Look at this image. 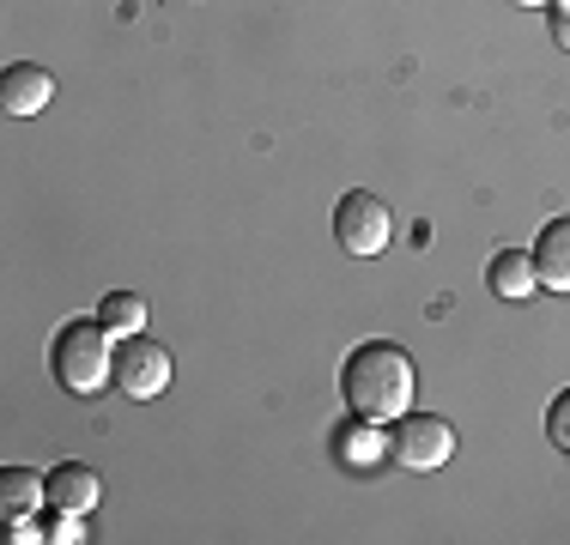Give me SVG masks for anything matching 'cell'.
Wrapping results in <instances>:
<instances>
[{
	"mask_svg": "<svg viewBox=\"0 0 570 545\" xmlns=\"http://www.w3.org/2000/svg\"><path fill=\"white\" fill-rule=\"evenodd\" d=\"M515 7H552V0H515Z\"/></svg>",
	"mask_w": 570,
	"mask_h": 545,
	"instance_id": "obj_16",
	"label": "cell"
},
{
	"mask_svg": "<svg viewBox=\"0 0 570 545\" xmlns=\"http://www.w3.org/2000/svg\"><path fill=\"white\" fill-rule=\"evenodd\" d=\"M49 98H56V73L37 61H12L7 73H0V109L7 116H43Z\"/></svg>",
	"mask_w": 570,
	"mask_h": 545,
	"instance_id": "obj_6",
	"label": "cell"
},
{
	"mask_svg": "<svg viewBox=\"0 0 570 545\" xmlns=\"http://www.w3.org/2000/svg\"><path fill=\"white\" fill-rule=\"evenodd\" d=\"M37 503H49V473L37 467H0V522H24L37 515Z\"/></svg>",
	"mask_w": 570,
	"mask_h": 545,
	"instance_id": "obj_10",
	"label": "cell"
},
{
	"mask_svg": "<svg viewBox=\"0 0 570 545\" xmlns=\"http://www.w3.org/2000/svg\"><path fill=\"white\" fill-rule=\"evenodd\" d=\"M413 358L395 346V339H358L341 364V394L358 418H376V425H395L401 413H413Z\"/></svg>",
	"mask_w": 570,
	"mask_h": 545,
	"instance_id": "obj_1",
	"label": "cell"
},
{
	"mask_svg": "<svg viewBox=\"0 0 570 545\" xmlns=\"http://www.w3.org/2000/svg\"><path fill=\"white\" fill-rule=\"evenodd\" d=\"M98 321L110 327L116 339H128V334H146V304H140L134 291H110V297L98 304Z\"/></svg>",
	"mask_w": 570,
	"mask_h": 545,
	"instance_id": "obj_12",
	"label": "cell"
},
{
	"mask_svg": "<svg viewBox=\"0 0 570 545\" xmlns=\"http://www.w3.org/2000/svg\"><path fill=\"white\" fill-rule=\"evenodd\" d=\"M334 237H341L346 255L371 261V255H383L389 237H395V212H389L371 188H346L341 207H334Z\"/></svg>",
	"mask_w": 570,
	"mask_h": 545,
	"instance_id": "obj_4",
	"label": "cell"
},
{
	"mask_svg": "<svg viewBox=\"0 0 570 545\" xmlns=\"http://www.w3.org/2000/svg\"><path fill=\"white\" fill-rule=\"evenodd\" d=\"M98 497H104V479L86 467V460H61V467H49V503H56V509L91 515Z\"/></svg>",
	"mask_w": 570,
	"mask_h": 545,
	"instance_id": "obj_8",
	"label": "cell"
},
{
	"mask_svg": "<svg viewBox=\"0 0 570 545\" xmlns=\"http://www.w3.org/2000/svg\"><path fill=\"white\" fill-rule=\"evenodd\" d=\"M43 539H56V545H73V539H86V515H73V509H56V503H49V515H43Z\"/></svg>",
	"mask_w": 570,
	"mask_h": 545,
	"instance_id": "obj_13",
	"label": "cell"
},
{
	"mask_svg": "<svg viewBox=\"0 0 570 545\" xmlns=\"http://www.w3.org/2000/svg\"><path fill=\"white\" fill-rule=\"evenodd\" d=\"M547 31H552V43L570 49V0H552L547 7Z\"/></svg>",
	"mask_w": 570,
	"mask_h": 545,
	"instance_id": "obj_15",
	"label": "cell"
},
{
	"mask_svg": "<svg viewBox=\"0 0 570 545\" xmlns=\"http://www.w3.org/2000/svg\"><path fill=\"white\" fill-rule=\"evenodd\" d=\"M389 460H401L406 473H438L455 460V425L438 413H401L389 425Z\"/></svg>",
	"mask_w": 570,
	"mask_h": 545,
	"instance_id": "obj_3",
	"label": "cell"
},
{
	"mask_svg": "<svg viewBox=\"0 0 570 545\" xmlns=\"http://www.w3.org/2000/svg\"><path fill=\"white\" fill-rule=\"evenodd\" d=\"M534 272H540V291H564L570 297V218H552L547 230L534 237Z\"/></svg>",
	"mask_w": 570,
	"mask_h": 545,
	"instance_id": "obj_7",
	"label": "cell"
},
{
	"mask_svg": "<svg viewBox=\"0 0 570 545\" xmlns=\"http://www.w3.org/2000/svg\"><path fill=\"white\" fill-rule=\"evenodd\" d=\"M334 455L346 460V467H376V460L389 455V430H376V418H358L352 413L346 425H334Z\"/></svg>",
	"mask_w": 570,
	"mask_h": 545,
	"instance_id": "obj_11",
	"label": "cell"
},
{
	"mask_svg": "<svg viewBox=\"0 0 570 545\" xmlns=\"http://www.w3.org/2000/svg\"><path fill=\"white\" fill-rule=\"evenodd\" d=\"M485 285H492V297H504V304L534 297V291H540L534 255H528V249H498L492 261H485Z\"/></svg>",
	"mask_w": 570,
	"mask_h": 545,
	"instance_id": "obj_9",
	"label": "cell"
},
{
	"mask_svg": "<svg viewBox=\"0 0 570 545\" xmlns=\"http://www.w3.org/2000/svg\"><path fill=\"white\" fill-rule=\"evenodd\" d=\"M547 436H552V443H559L564 455H570V388H559V400L547 406Z\"/></svg>",
	"mask_w": 570,
	"mask_h": 545,
	"instance_id": "obj_14",
	"label": "cell"
},
{
	"mask_svg": "<svg viewBox=\"0 0 570 545\" xmlns=\"http://www.w3.org/2000/svg\"><path fill=\"white\" fill-rule=\"evenodd\" d=\"M170 376H176V364H170V351L158 346V339H146V334H128V339H116V388L128 394V400H158V394L170 388Z\"/></svg>",
	"mask_w": 570,
	"mask_h": 545,
	"instance_id": "obj_5",
	"label": "cell"
},
{
	"mask_svg": "<svg viewBox=\"0 0 570 545\" xmlns=\"http://www.w3.org/2000/svg\"><path fill=\"white\" fill-rule=\"evenodd\" d=\"M49 376L61 382L67 394H79V400H91V394L104 388V382L116 376V334L104 327L98 316H79L67 321L56 339H49Z\"/></svg>",
	"mask_w": 570,
	"mask_h": 545,
	"instance_id": "obj_2",
	"label": "cell"
}]
</instances>
